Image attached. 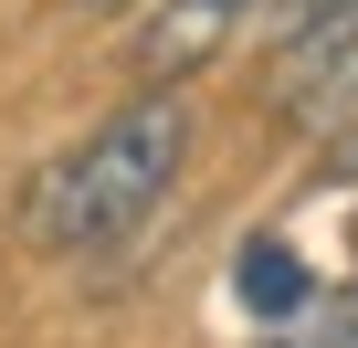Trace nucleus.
<instances>
[{
  "label": "nucleus",
  "mask_w": 358,
  "mask_h": 348,
  "mask_svg": "<svg viewBox=\"0 0 358 348\" xmlns=\"http://www.w3.org/2000/svg\"><path fill=\"white\" fill-rule=\"evenodd\" d=\"M264 0H148L137 11V74L148 85H190L232 32H253Z\"/></svg>",
  "instance_id": "nucleus-2"
},
{
  "label": "nucleus",
  "mask_w": 358,
  "mask_h": 348,
  "mask_svg": "<svg viewBox=\"0 0 358 348\" xmlns=\"http://www.w3.org/2000/svg\"><path fill=\"white\" fill-rule=\"evenodd\" d=\"M348 158H358V137H348ZM348 180H358V169H348Z\"/></svg>",
  "instance_id": "nucleus-7"
},
{
  "label": "nucleus",
  "mask_w": 358,
  "mask_h": 348,
  "mask_svg": "<svg viewBox=\"0 0 358 348\" xmlns=\"http://www.w3.org/2000/svg\"><path fill=\"white\" fill-rule=\"evenodd\" d=\"M85 11H116V22H137V11H148V0H85Z\"/></svg>",
  "instance_id": "nucleus-6"
},
{
  "label": "nucleus",
  "mask_w": 358,
  "mask_h": 348,
  "mask_svg": "<svg viewBox=\"0 0 358 348\" xmlns=\"http://www.w3.org/2000/svg\"><path fill=\"white\" fill-rule=\"evenodd\" d=\"M179 169H190V95H179V85H148L137 106H116L95 137H74L43 180H32L22 232L43 253H116L179 190Z\"/></svg>",
  "instance_id": "nucleus-1"
},
{
  "label": "nucleus",
  "mask_w": 358,
  "mask_h": 348,
  "mask_svg": "<svg viewBox=\"0 0 358 348\" xmlns=\"http://www.w3.org/2000/svg\"><path fill=\"white\" fill-rule=\"evenodd\" d=\"M232 285H243V306H253V316H285V306H306V264H295L285 243H253Z\"/></svg>",
  "instance_id": "nucleus-5"
},
{
  "label": "nucleus",
  "mask_w": 358,
  "mask_h": 348,
  "mask_svg": "<svg viewBox=\"0 0 358 348\" xmlns=\"http://www.w3.org/2000/svg\"><path fill=\"white\" fill-rule=\"evenodd\" d=\"M358 22V0H264V11H253V32L274 43V64L285 53H316L327 32H348Z\"/></svg>",
  "instance_id": "nucleus-4"
},
{
  "label": "nucleus",
  "mask_w": 358,
  "mask_h": 348,
  "mask_svg": "<svg viewBox=\"0 0 358 348\" xmlns=\"http://www.w3.org/2000/svg\"><path fill=\"white\" fill-rule=\"evenodd\" d=\"M274 106H285V116H348V106H358V22L327 32L316 53H285V64H274Z\"/></svg>",
  "instance_id": "nucleus-3"
}]
</instances>
